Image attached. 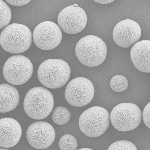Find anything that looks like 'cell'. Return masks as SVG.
Instances as JSON below:
<instances>
[{"mask_svg": "<svg viewBox=\"0 0 150 150\" xmlns=\"http://www.w3.org/2000/svg\"><path fill=\"white\" fill-rule=\"evenodd\" d=\"M71 113L67 108L59 106L54 109L52 113L53 121L58 125H63L69 121Z\"/></svg>", "mask_w": 150, "mask_h": 150, "instance_id": "obj_16", "label": "cell"}, {"mask_svg": "<svg viewBox=\"0 0 150 150\" xmlns=\"http://www.w3.org/2000/svg\"><path fill=\"white\" fill-rule=\"evenodd\" d=\"M114 0H94V1L102 4H107L114 1Z\"/></svg>", "mask_w": 150, "mask_h": 150, "instance_id": "obj_23", "label": "cell"}, {"mask_svg": "<svg viewBox=\"0 0 150 150\" xmlns=\"http://www.w3.org/2000/svg\"><path fill=\"white\" fill-rule=\"evenodd\" d=\"M6 1L11 5L13 6H23L29 3L31 1L30 0H6Z\"/></svg>", "mask_w": 150, "mask_h": 150, "instance_id": "obj_22", "label": "cell"}, {"mask_svg": "<svg viewBox=\"0 0 150 150\" xmlns=\"http://www.w3.org/2000/svg\"><path fill=\"white\" fill-rule=\"evenodd\" d=\"M73 6H74V7H79V6H78V5H77V4H73Z\"/></svg>", "mask_w": 150, "mask_h": 150, "instance_id": "obj_25", "label": "cell"}, {"mask_svg": "<svg viewBox=\"0 0 150 150\" xmlns=\"http://www.w3.org/2000/svg\"><path fill=\"white\" fill-rule=\"evenodd\" d=\"M77 150H93L91 149H89V148H83V149H80Z\"/></svg>", "mask_w": 150, "mask_h": 150, "instance_id": "obj_24", "label": "cell"}, {"mask_svg": "<svg viewBox=\"0 0 150 150\" xmlns=\"http://www.w3.org/2000/svg\"><path fill=\"white\" fill-rule=\"evenodd\" d=\"M150 102H149L148 105L144 108L143 112L142 113L143 119L144 122L146 126L149 128H150Z\"/></svg>", "mask_w": 150, "mask_h": 150, "instance_id": "obj_21", "label": "cell"}, {"mask_svg": "<svg viewBox=\"0 0 150 150\" xmlns=\"http://www.w3.org/2000/svg\"><path fill=\"white\" fill-rule=\"evenodd\" d=\"M87 15L80 7L70 5L64 8L59 13L58 23L63 31L69 34L81 32L87 24Z\"/></svg>", "mask_w": 150, "mask_h": 150, "instance_id": "obj_10", "label": "cell"}, {"mask_svg": "<svg viewBox=\"0 0 150 150\" xmlns=\"http://www.w3.org/2000/svg\"><path fill=\"white\" fill-rule=\"evenodd\" d=\"M107 150H137L136 146L129 141H119L112 144Z\"/></svg>", "mask_w": 150, "mask_h": 150, "instance_id": "obj_20", "label": "cell"}, {"mask_svg": "<svg viewBox=\"0 0 150 150\" xmlns=\"http://www.w3.org/2000/svg\"><path fill=\"white\" fill-rule=\"evenodd\" d=\"M141 109L135 104L123 103L116 105L111 112L110 119L118 131L127 132L135 129L142 120Z\"/></svg>", "mask_w": 150, "mask_h": 150, "instance_id": "obj_6", "label": "cell"}, {"mask_svg": "<svg viewBox=\"0 0 150 150\" xmlns=\"http://www.w3.org/2000/svg\"><path fill=\"white\" fill-rule=\"evenodd\" d=\"M71 70L68 63L60 59H49L43 62L38 69V80L50 89L61 88L68 83Z\"/></svg>", "mask_w": 150, "mask_h": 150, "instance_id": "obj_1", "label": "cell"}, {"mask_svg": "<svg viewBox=\"0 0 150 150\" xmlns=\"http://www.w3.org/2000/svg\"><path fill=\"white\" fill-rule=\"evenodd\" d=\"M94 86L90 79L78 77L72 79L66 86L65 98L70 105L82 107L91 102L94 97Z\"/></svg>", "mask_w": 150, "mask_h": 150, "instance_id": "obj_8", "label": "cell"}, {"mask_svg": "<svg viewBox=\"0 0 150 150\" xmlns=\"http://www.w3.org/2000/svg\"><path fill=\"white\" fill-rule=\"evenodd\" d=\"M32 35L27 26L18 23L9 25L0 34V45L10 53L18 54L28 50L31 45Z\"/></svg>", "mask_w": 150, "mask_h": 150, "instance_id": "obj_3", "label": "cell"}, {"mask_svg": "<svg viewBox=\"0 0 150 150\" xmlns=\"http://www.w3.org/2000/svg\"><path fill=\"white\" fill-rule=\"evenodd\" d=\"M141 35L140 25L131 19H125L114 27L113 38L116 44L123 48H129L137 43Z\"/></svg>", "mask_w": 150, "mask_h": 150, "instance_id": "obj_12", "label": "cell"}, {"mask_svg": "<svg viewBox=\"0 0 150 150\" xmlns=\"http://www.w3.org/2000/svg\"><path fill=\"white\" fill-rule=\"evenodd\" d=\"M55 138L53 126L48 122L38 121L32 123L26 131V139L33 148L45 149L50 147Z\"/></svg>", "mask_w": 150, "mask_h": 150, "instance_id": "obj_11", "label": "cell"}, {"mask_svg": "<svg viewBox=\"0 0 150 150\" xmlns=\"http://www.w3.org/2000/svg\"><path fill=\"white\" fill-rule=\"evenodd\" d=\"M0 150H9L7 149H2V148H0Z\"/></svg>", "mask_w": 150, "mask_h": 150, "instance_id": "obj_26", "label": "cell"}, {"mask_svg": "<svg viewBox=\"0 0 150 150\" xmlns=\"http://www.w3.org/2000/svg\"><path fill=\"white\" fill-rule=\"evenodd\" d=\"M110 115L104 108L94 106L82 113L79 119L81 131L89 137L102 135L110 124Z\"/></svg>", "mask_w": 150, "mask_h": 150, "instance_id": "obj_5", "label": "cell"}, {"mask_svg": "<svg viewBox=\"0 0 150 150\" xmlns=\"http://www.w3.org/2000/svg\"><path fill=\"white\" fill-rule=\"evenodd\" d=\"M33 71V65L27 57L15 55L9 58L4 63L3 74L8 83L21 85L29 81Z\"/></svg>", "mask_w": 150, "mask_h": 150, "instance_id": "obj_7", "label": "cell"}, {"mask_svg": "<svg viewBox=\"0 0 150 150\" xmlns=\"http://www.w3.org/2000/svg\"><path fill=\"white\" fill-rule=\"evenodd\" d=\"M150 41L141 40L131 50L130 56L135 67L141 72L150 73Z\"/></svg>", "mask_w": 150, "mask_h": 150, "instance_id": "obj_14", "label": "cell"}, {"mask_svg": "<svg viewBox=\"0 0 150 150\" xmlns=\"http://www.w3.org/2000/svg\"><path fill=\"white\" fill-rule=\"evenodd\" d=\"M11 18V12L8 4L0 0V30L6 27L9 23Z\"/></svg>", "mask_w": 150, "mask_h": 150, "instance_id": "obj_19", "label": "cell"}, {"mask_svg": "<svg viewBox=\"0 0 150 150\" xmlns=\"http://www.w3.org/2000/svg\"><path fill=\"white\" fill-rule=\"evenodd\" d=\"M105 42L94 35H88L81 38L75 47V54L78 60L85 66L96 67L103 63L107 55Z\"/></svg>", "mask_w": 150, "mask_h": 150, "instance_id": "obj_4", "label": "cell"}, {"mask_svg": "<svg viewBox=\"0 0 150 150\" xmlns=\"http://www.w3.org/2000/svg\"><path fill=\"white\" fill-rule=\"evenodd\" d=\"M58 145L61 150H77L78 143L74 136L66 134L60 138Z\"/></svg>", "mask_w": 150, "mask_h": 150, "instance_id": "obj_17", "label": "cell"}, {"mask_svg": "<svg viewBox=\"0 0 150 150\" xmlns=\"http://www.w3.org/2000/svg\"><path fill=\"white\" fill-rule=\"evenodd\" d=\"M62 38V33L59 25L51 21L40 23L35 27L33 33L35 45L46 51L57 47L60 44Z\"/></svg>", "mask_w": 150, "mask_h": 150, "instance_id": "obj_9", "label": "cell"}, {"mask_svg": "<svg viewBox=\"0 0 150 150\" xmlns=\"http://www.w3.org/2000/svg\"><path fill=\"white\" fill-rule=\"evenodd\" d=\"M54 104L53 96L51 92L44 87L37 86L26 93L24 100V109L31 119L42 120L53 111Z\"/></svg>", "mask_w": 150, "mask_h": 150, "instance_id": "obj_2", "label": "cell"}, {"mask_svg": "<svg viewBox=\"0 0 150 150\" xmlns=\"http://www.w3.org/2000/svg\"><path fill=\"white\" fill-rule=\"evenodd\" d=\"M17 89L8 83L0 84V112L6 113L15 109L19 101Z\"/></svg>", "mask_w": 150, "mask_h": 150, "instance_id": "obj_15", "label": "cell"}, {"mask_svg": "<svg viewBox=\"0 0 150 150\" xmlns=\"http://www.w3.org/2000/svg\"><path fill=\"white\" fill-rule=\"evenodd\" d=\"M22 134L21 125L11 118L0 119V147L11 148L16 146Z\"/></svg>", "mask_w": 150, "mask_h": 150, "instance_id": "obj_13", "label": "cell"}, {"mask_svg": "<svg viewBox=\"0 0 150 150\" xmlns=\"http://www.w3.org/2000/svg\"><path fill=\"white\" fill-rule=\"evenodd\" d=\"M110 86L114 91L122 92L127 89L128 81L124 76L116 75L112 78L110 81Z\"/></svg>", "mask_w": 150, "mask_h": 150, "instance_id": "obj_18", "label": "cell"}]
</instances>
